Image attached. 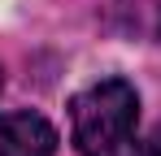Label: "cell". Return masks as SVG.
<instances>
[{
    "label": "cell",
    "mask_w": 161,
    "mask_h": 156,
    "mask_svg": "<svg viewBox=\"0 0 161 156\" xmlns=\"http://www.w3.org/2000/svg\"><path fill=\"white\" fill-rule=\"evenodd\" d=\"M0 156H57V130L39 113H0Z\"/></svg>",
    "instance_id": "2"
},
{
    "label": "cell",
    "mask_w": 161,
    "mask_h": 156,
    "mask_svg": "<svg viewBox=\"0 0 161 156\" xmlns=\"http://www.w3.org/2000/svg\"><path fill=\"white\" fill-rule=\"evenodd\" d=\"M144 156H161V126L153 130V139H148V152H144Z\"/></svg>",
    "instance_id": "3"
},
{
    "label": "cell",
    "mask_w": 161,
    "mask_h": 156,
    "mask_svg": "<svg viewBox=\"0 0 161 156\" xmlns=\"http://www.w3.org/2000/svg\"><path fill=\"white\" fill-rule=\"evenodd\" d=\"M70 126L83 156H144L139 96L126 78H105L79 91L70 104Z\"/></svg>",
    "instance_id": "1"
}]
</instances>
